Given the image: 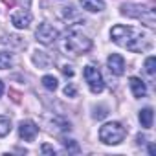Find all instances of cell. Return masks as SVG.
I'll return each mask as SVG.
<instances>
[{
    "label": "cell",
    "instance_id": "6da1fadb",
    "mask_svg": "<svg viewBox=\"0 0 156 156\" xmlns=\"http://www.w3.org/2000/svg\"><path fill=\"white\" fill-rule=\"evenodd\" d=\"M110 39L121 46V48H127L130 51H145L151 48L152 41L149 37V33H145L143 30H136V28H130V26H114L112 31H110Z\"/></svg>",
    "mask_w": 156,
    "mask_h": 156
},
{
    "label": "cell",
    "instance_id": "7a4b0ae2",
    "mask_svg": "<svg viewBox=\"0 0 156 156\" xmlns=\"http://www.w3.org/2000/svg\"><path fill=\"white\" fill-rule=\"evenodd\" d=\"M127 136V130L121 123L118 121H110V123H105L101 129H99V140L105 143V145H118L125 140Z\"/></svg>",
    "mask_w": 156,
    "mask_h": 156
},
{
    "label": "cell",
    "instance_id": "3957f363",
    "mask_svg": "<svg viewBox=\"0 0 156 156\" xmlns=\"http://www.w3.org/2000/svg\"><path fill=\"white\" fill-rule=\"evenodd\" d=\"M121 13L127 15V17H132V19H140L141 22H145L151 28L156 26V15H154L152 8L140 6V4H123L121 6Z\"/></svg>",
    "mask_w": 156,
    "mask_h": 156
},
{
    "label": "cell",
    "instance_id": "277c9868",
    "mask_svg": "<svg viewBox=\"0 0 156 156\" xmlns=\"http://www.w3.org/2000/svg\"><path fill=\"white\" fill-rule=\"evenodd\" d=\"M64 48H66L70 53H73V55H81V53H87V51L92 48V41H90L87 35L79 33V31H70V33L66 35Z\"/></svg>",
    "mask_w": 156,
    "mask_h": 156
},
{
    "label": "cell",
    "instance_id": "5b68a950",
    "mask_svg": "<svg viewBox=\"0 0 156 156\" xmlns=\"http://www.w3.org/2000/svg\"><path fill=\"white\" fill-rule=\"evenodd\" d=\"M83 75H85V81H87V85H88V88H90L92 94H99V92H103V88H105V81H103V75H101V72H99L98 66H94V64H87L85 70H83Z\"/></svg>",
    "mask_w": 156,
    "mask_h": 156
},
{
    "label": "cell",
    "instance_id": "8992f818",
    "mask_svg": "<svg viewBox=\"0 0 156 156\" xmlns=\"http://www.w3.org/2000/svg\"><path fill=\"white\" fill-rule=\"evenodd\" d=\"M35 37H37V41H39L41 44L48 46V44L55 42V39L59 37V31H57L51 24H48V22H41L39 28L35 30Z\"/></svg>",
    "mask_w": 156,
    "mask_h": 156
},
{
    "label": "cell",
    "instance_id": "52a82bcc",
    "mask_svg": "<svg viewBox=\"0 0 156 156\" xmlns=\"http://www.w3.org/2000/svg\"><path fill=\"white\" fill-rule=\"evenodd\" d=\"M37 134H39V127H37L31 119L20 121V125H19V136H20V140H24V141H33V140L37 138Z\"/></svg>",
    "mask_w": 156,
    "mask_h": 156
},
{
    "label": "cell",
    "instance_id": "ba28073f",
    "mask_svg": "<svg viewBox=\"0 0 156 156\" xmlns=\"http://www.w3.org/2000/svg\"><path fill=\"white\" fill-rule=\"evenodd\" d=\"M31 13L28 11V9H17V11H13V15H11V24L17 28V30H26V28H30V24H31Z\"/></svg>",
    "mask_w": 156,
    "mask_h": 156
},
{
    "label": "cell",
    "instance_id": "9c48e42d",
    "mask_svg": "<svg viewBox=\"0 0 156 156\" xmlns=\"http://www.w3.org/2000/svg\"><path fill=\"white\" fill-rule=\"evenodd\" d=\"M107 64H108V70L114 75H123L125 73V59L119 53H110L108 59H107Z\"/></svg>",
    "mask_w": 156,
    "mask_h": 156
},
{
    "label": "cell",
    "instance_id": "30bf717a",
    "mask_svg": "<svg viewBox=\"0 0 156 156\" xmlns=\"http://www.w3.org/2000/svg\"><path fill=\"white\" fill-rule=\"evenodd\" d=\"M129 85H130L132 96H134L136 99L145 98V94H147V87H145V83L140 79V77H130V79H129Z\"/></svg>",
    "mask_w": 156,
    "mask_h": 156
},
{
    "label": "cell",
    "instance_id": "8fae6325",
    "mask_svg": "<svg viewBox=\"0 0 156 156\" xmlns=\"http://www.w3.org/2000/svg\"><path fill=\"white\" fill-rule=\"evenodd\" d=\"M140 123H141V127H145V129H151L152 127V121H154V112H152V108L151 107H147V108H141L140 110Z\"/></svg>",
    "mask_w": 156,
    "mask_h": 156
},
{
    "label": "cell",
    "instance_id": "7c38bea8",
    "mask_svg": "<svg viewBox=\"0 0 156 156\" xmlns=\"http://www.w3.org/2000/svg\"><path fill=\"white\" fill-rule=\"evenodd\" d=\"M81 6H83V9H87L90 13H99L105 9L103 0H81Z\"/></svg>",
    "mask_w": 156,
    "mask_h": 156
},
{
    "label": "cell",
    "instance_id": "4fadbf2b",
    "mask_svg": "<svg viewBox=\"0 0 156 156\" xmlns=\"http://www.w3.org/2000/svg\"><path fill=\"white\" fill-rule=\"evenodd\" d=\"M41 83H42V87L46 88V90H57V87H59V81L55 79L53 75H44L42 79H41Z\"/></svg>",
    "mask_w": 156,
    "mask_h": 156
},
{
    "label": "cell",
    "instance_id": "5bb4252c",
    "mask_svg": "<svg viewBox=\"0 0 156 156\" xmlns=\"http://www.w3.org/2000/svg\"><path fill=\"white\" fill-rule=\"evenodd\" d=\"M33 62H35V64H39V66H42V68H48V66H50V62H51V59H50L44 51H37V53L33 55Z\"/></svg>",
    "mask_w": 156,
    "mask_h": 156
},
{
    "label": "cell",
    "instance_id": "9a60e30c",
    "mask_svg": "<svg viewBox=\"0 0 156 156\" xmlns=\"http://www.w3.org/2000/svg\"><path fill=\"white\" fill-rule=\"evenodd\" d=\"M11 132V119L6 116H0V138H4Z\"/></svg>",
    "mask_w": 156,
    "mask_h": 156
},
{
    "label": "cell",
    "instance_id": "2e32d148",
    "mask_svg": "<svg viewBox=\"0 0 156 156\" xmlns=\"http://www.w3.org/2000/svg\"><path fill=\"white\" fill-rule=\"evenodd\" d=\"M13 66V57L11 53H6V51H0V70H8Z\"/></svg>",
    "mask_w": 156,
    "mask_h": 156
},
{
    "label": "cell",
    "instance_id": "e0dca14e",
    "mask_svg": "<svg viewBox=\"0 0 156 156\" xmlns=\"http://www.w3.org/2000/svg\"><path fill=\"white\" fill-rule=\"evenodd\" d=\"M145 72L149 75L156 73V57H147V61H145Z\"/></svg>",
    "mask_w": 156,
    "mask_h": 156
},
{
    "label": "cell",
    "instance_id": "ac0fdd59",
    "mask_svg": "<svg viewBox=\"0 0 156 156\" xmlns=\"http://www.w3.org/2000/svg\"><path fill=\"white\" fill-rule=\"evenodd\" d=\"M62 145H64V149H66L68 152H79V145H77L73 140H64Z\"/></svg>",
    "mask_w": 156,
    "mask_h": 156
},
{
    "label": "cell",
    "instance_id": "d6986e66",
    "mask_svg": "<svg viewBox=\"0 0 156 156\" xmlns=\"http://www.w3.org/2000/svg\"><path fill=\"white\" fill-rule=\"evenodd\" d=\"M64 94H66L68 98H73V96H75V87H73V85H66V87H64Z\"/></svg>",
    "mask_w": 156,
    "mask_h": 156
},
{
    "label": "cell",
    "instance_id": "ffe728a7",
    "mask_svg": "<svg viewBox=\"0 0 156 156\" xmlns=\"http://www.w3.org/2000/svg\"><path fill=\"white\" fill-rule=\"evenodd\" d=\"M61 70H62V73H64L66 77H72V75H73V68H72L70 64H64V66H62Z\"/></svg>",
    "mask_w": 156,
    "mask_h": 156
},
{
    "label": "cell",
    "instance_id": "44dd1931",
    "mask_svg": "<svg viewBox=\"0 0 156 156\" xmlns=\"http://www.w3.org/2000/svg\"><path fill=\"white\" fill-rule=\"evenodd\" d=\"M107 114H108V112H107V108H105V107H101V108H99V112H98V110L94 112V118H96V119H101V118H105Z\"/></svg>",
    "mask_w": 156,
    "mask_h": 156
},
{
    "label": "cell",
    "instance_id": "7402d4cb",
    "mask_svg": "<svg viewBox=\"0 0 156 156\" xmlns=\"http://www.w3.org/2000/svg\"><path fill=\"white\" fill-rule=\"evenodd\" d=\"M42 152H44V154H51V156L55 154L53 147H51V145H48V143H44V145H42Z\"/></svg>",
    "mask_w": 156,
    "mask_h": 156
},
{
    "label": "cell",
    "instance_id": "603a6c76",
    "mask_svg": "<svg viewBox=\"0 0 156 156\" xmlns=\"http://www.w3.org/2000/svg\"><path fill=\"white\" fill-rule=\"evenodd\" d=\"M149 154H151V156H154V154H156V147H154V145H151V147H149Z\"/></svg>",
    "mask_w": 156,
    "mask_h": 156
},
{
    "label": "cell",
    "instance_id": "cb8c5ba5",
    "mask_svg": "<svg viewBox=\"0 0 156 156\" xmlns=\"http://www.w3.org/2000/svg\"><path fill=\"white\" fill-rule=\"evenodd\" d=\"M2 94H4V83L0 81V98H2Z\"/></svg>",
    "mask_w": 156,
    "mask_h": 156
}]
</instances>
